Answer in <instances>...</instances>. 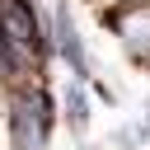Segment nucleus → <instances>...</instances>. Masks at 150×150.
<instances>
[{
  "mask_svg": "<svg viewBox=\"0 0 150 150\" xmlns=\"http://www.w3.org/2000/svg\"><path fill=\"white\" fill-rule=\"evenodd\" d=\"M52 38H56V52L75 66V75H80V80H89V61H84V52H80V38H75V28H70V14H66V9H56V19H52Z\"/></svg>",
  "mask_w": 150,
  "mask_h": 150,
  "instance_id": "nucleus-2",
  "label": "nucleus"
},
{
  "mask_svg": "<svg viewBox=\"0 0 150 150\" xmlns=\"http://www.w3.org/2000/svg\"><path fill=\"white\" fill-rule=\"evenodd\" d=\"M66 108H70V117H75V127H84V117H89V112H84V94H80V89H70V98H66Z\"/></svg>",
  "mask_w": 150,
  "mask_h": 150,
  "instance_id": "nucleus-3",
  "label": "nucleus"
},
{
  "mask_svg": "<svg viewBox=\"0 0 150 150\" xmlns=\"http://www.w3.org/2000/svg\"><path fill=\"white\" fill-rule=\"evenodd\" d=\"M9 136L14 150H42L52 136V98L47 89H19L14 94V112H9Z\"/></svg>",
  "mask_w": 150,
  "mask_h": 150,
  "instance_id": "nucleus-1",
  "label": "nucleus"
}]
</instances>
